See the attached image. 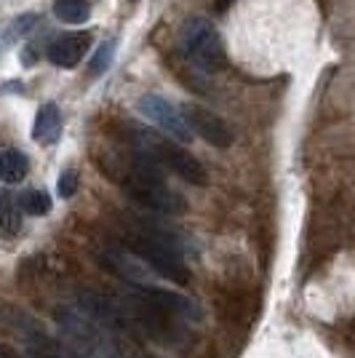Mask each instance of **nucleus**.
<instances>
[{
  "label": "nucleus",
  "instance_id": "obj_1",
  "mask_svg": "<svg viewBox=\"0 0 355 358\" xmlns=\"http://www.w3.org/2000/svg\"><path fill=\"white\" fill-rule=\"evenodd\" d=\"M158 169L161 166L155 164V161H150L145 152L133 150L131 164H126L120 169L115 182L131 195L139 206H145L150 211H161V214H179V211H184V201L163 182Z\"/></svg>",
  "mask_w": 355,
  "mask_h": 358
},
{
  "label": "nucleus",
  "instance_id": "obj_5",
  "mask_svg": "<svg viewBox=\"0 0 355 358\" xmlns=\"http://www.w3.org/2000/svg\"><path fill=\"white\" fill-rule=\"evenodd\" d=\"M129 252H131L139 262H145L155 275L166 278V281H174V284H179V286L190 284V270L184 268L182 257L174 252H168V249H163L161 243L131 233V236H129Z\"/></svg>",
  "mask_w": 355,
  "mask_h": 358
},
{
  "label": "nucleus",
  "instance_id": "obj_4",
  "mask_svg": "<svg viewBox=\"0 0 355 358\" xmlns=\"http://www.w3.org/2000/svg\"><path fill=\"white\" fill-rule=\"evenodd\" d=\"M179 43H182V54L193 62L195 67H201L206 73L219 70L224 64V48L219 41V32L203 16H195L190 22H184Z\"/></svg>",
  "mask_w": 355,
  "mask_h": 358
},
{
  "label": "nucleus",
  "instance_id": "obj_13",
  "mask_svg": "<svg viewBox=\"0 0 355 358\" xmlns=\"http://www.w3.org/2000/svg\"><path fill=\"white\" fill-rule=\"evenodd\" d=\"M54 16L64 24H83V22H89L91 6L86 0H57L54 3Z\"/></svg>",
  "mask_w": 355,
  "mask_h": 358
},
{
  "label": "nucleus",
  "instance_id": "obj_19",
  "mask_svg": "<svg viewBox=\"0 0 355 358\" xmlns=\"http://www.w3.org/2000/svg\"><path fill=\"white\" fill-rule=\"evenodd\" d=\"M227 3H230V0H217V8L222 11V8H224V6H227Z\"/></svg>",
  "mask_w": 355,
  "mask_h": 358
},
{
  "label": "nucleus",
  "instance_id": "obj_2",
  "mask_svg": "<svg viewBox=\"0 0 355 358\" xmlns=\"http://www.w3.org/2000/svg\"><path fill=\"white\" fill-rule=\"evenodd\" d=\"M57 327L67 343V350L75 358H115V343L110 337V329L99 324L80 305H61L54 310Z\"/></svg>",
  "mask_w": 355,
  "mask_h": 358
},
{
  "label": "nucleus",
  "instance_id": "obj_12",
  "mask_svg": "<svg viewBox=\"0 0 355 358\" xmlns=\"http://www.w3.org/2000/svg\"><path fill=\"white\" fill-rule=\"evenodd\" d=\"M22 230V209L11 193L0 195V238H14Z\"/></svg>",
  "mask_w": 355,
  "mask_h": 358
},
{
  "label": "nucleus",
  "instance_id": "obj_15",
  "mask_svg": "<svg viewBox=\"0 0 355 358\" xmlns=\"http://www.w3.org/2000/svg\"><path fill=\"white\" fill-rule=\"evenodd\" d=\"M113 54H115V43L113 41H107V43L99 45V51L94 54V59L89 64V73L96 78V75H102L107 67H110V62H113Z\"/></svg>",
  "mask_w": 355,
  "mask_h": 358
},
{
  "label": "nucleus",
  "instance_id": "obj_18",
  "mask_svg": "<svg viewBox=\"0 0 355 358\" xmlns=\"http://www.w3.org/2000/svg\"><path fill=\"white\" fill-rule=\"evenodd\" d=\"M0 358H30L27 353H19V350H14L11 345H3L0 348Z\"/></svg>",
  "mask_w": 355,
  "mask_h": 358
},
{
  "label": "nucleus",
  "instance_id": "obj_11",
  "mask_svg": "<svg viewBox=\"0 0 355 358\" xmlns=\"http://www.w3.org/2000/svg\"><path fill=\"white\" fill-rule=\"evenodd\" d=\"M27 171H30V164H27V155L22 150H6L0 155V177L8 185H19L27 177Z\"/></svg>",
  "mask_w": 355,
  "mask_h": 358
},
{
  "label": "nucleus",
  "instance_id": "obj_7",
  "mask_svg": "<svg viewBox=\"0 0 355 358\" xmlns=\"http://www.w3.org/2000/svg\"><path fill=\"white\" fill-rule=\"evenodd\" d=\"M139 110H142V115H147L163 134H168L171 139H177V142H190L193 139L190 126L184 123L182 113L168 99H163L158 94H147V96L139 99Z\"/></svg>",
  "mask_w": 355,
  "mask_h": 358
},
{
  "label": "nucleus",
  "instance_id": "obj_6",
  "mask_svg": "<svg viewBox=\"0 0 355 358\" xmlns=\"http://www.w3.org/2000/svg\"><path fill=\"white\" fill-rule=\"evenodd\" d=\"M11 327L27 345V356L30 358H75L59 340H54L38 321H32L27 315L14 313L11 315Z\"/></svg>",
  "mask_w": 355,
  "mask_h": 358
},
{
  "label": "nucleus",
  "instance_id": "obj_8",
  "mask_svg": "<svg viewBox=\"0 0 355 358\" xmlns=\"http://www.w3.org/2000/svg\"><path fill=\"white\" fill-rule=\"evenodd\" d=\"M179 113H182L184 123L190 126L193 136H203L208 145H214V148H230L233 145V131L227 129V123L219 115H214L211 110H206L203 105L187 102Z\"/></svg>",
  "mask_w": 355,
  "mask_h": 358
},
{
  "label": "nucleus",
  "instance_id": "obj_9",
  "mask_svg": "<svg viewBox=\"0 0 355 358\" xmlns=\"http://www.w3.org/2000/svg\"><path fill=\"white\" fill-rule=\"evenodd\" d=\"M91 48V38L86 32H75V35H64L59 41H54L48 48V59L59 67H75L78 62L86 57Z\"/></svg>",
  "mask_w": 355,
  "mask_h": 358
},
{
  "label": "nucleus",
  "instance_id": "obj_10",
  "mask_svg": "<svg viewBox=\"0 0 355 358\" xmlns=\"http://www.w3.org/2000/svg\"><path fill=\"white\" fill-rule=\"evenodd\" d=\"M61 131V113L57 105H43L35 115V123H32V139L41 142V145H51L57 142V136Z\"/></svg>",
  "mask_w": 355,
  "mask_h": 358
},
{
  "label": "nucleus",
  "instance_id": "obj_3",
  "mask_svg": "<svg viewBox=\"0 0 355 358\" xmlns=\"http://www.w3.org/2000/svg\"><path fill=\"white\" fill-rule=\"evenodd\" d=\"M133 150L145 152L150 161H155L158 166H166L168 171H174L177 177H182L190 185H206L208 174L203 164L190 155L187 150L177 145L174 139L163 136L161 131H152V129H136L133 131Z\"/></svg>",
  "mask_w": 355,
  "mask_h": 358
},
{
  "label": "nucleus",
  "instance_id": "obj_17",
  "mask_svg": "<svg viewBox=\"0 0 355 358\" xmlns=\"http://www.w3.org/2000/svg\"><path fill=\"white\" fill-rule=\"evenodd\" d=\"M59 195L61 198H73L75 193H78V171H73V169H67V171H61L59 177Z\"/></svg>",
  "mask_w": 355,
  "mask_h": 358
},
{
  "label": "nucleus",
  "instance_id": "obj_14",
  "mask_svg": "<svg viewBox=\"0 0 355 358\" xmlns=\"http://www.w3.org/2000/svg\"><path fill=\"white\" fill-rule=\"evenodd\" d=\"M16 203H19V209L32 214V217H43V214L51 211V198L43 190H27Z\"/></svg>",
  "mask_w": 355,
  "mask_h": 358
},
{
  "label": "nucleus",
  "instance_id": "obj_16",
  "mask_svg": "<svg viewBox=\"0 0 355 358\" xmlns=\"http://www.w3.org/2000/svg\"><path fill=\"white\" fill-rule=\"evenodd\" d=\"M35 22H38V16H19L16 22H11V24H8V32H6V38H8V41H16V38L27 35V32L35 27Z\"/></svg>",
  "mask_w": 355,
  "mask_h": 358
}]
</instances>
